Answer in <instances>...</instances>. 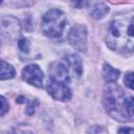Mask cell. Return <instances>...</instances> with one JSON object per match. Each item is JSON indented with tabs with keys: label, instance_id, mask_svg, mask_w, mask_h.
Here are the masks:
<instances>
[{
	"label": "cell",
	"instance_id": "obj_1",
	"mask_svg": "<svg viewBox=\"0 0 134 134\" xmlns=\"http://www.w3.org/2000/svg\"><path fill=\"white\" fill-rule=\"evenodd\" d=\"M133 14H122L117 16L108 28L106 42L109 48L121 53H132L133 51Z\"/></svg>",
	"mask_w": 134,
	"mask_h": 134
},
{
	"label": "cell",
	"instance_id": "obj_2",
	"mask_svg": "<svg viewBox=\"0 0 134 134\" xmlns=\"http://www.w3.org/2000/svg\"><path fill=\"white\" fill-rule=\"evenodd\" d=\"M104 106L107 113L118 121L133 119V97H127L124 90L114 83L104 89Z\"/></svg>",
	"mask_w": 134,
	"mask_h": 134
},
{
	"label": "cell",
	"instance_id": "obj_3",
	"mask_svg": "<svg viewBox=\"0 0 134 134\" xmlns=\"http://www.w3.org/2000/svg\"><path fill=\"white\" fill-rule=\"evenodd\" d=\"M65 14L60 9H50L42 18V30L49 38H60L66 26Z\"/></svg>",
	"mask_w": 134,
	"mask_h": 134
},
{
	"label": "cell",
	"instance_id": "obj_4",
	"mask_svg": "<svg viewBox=\"0 0 134 134\" xmlns=\"http://www.w3.org/2000/svg\"><path fill=\"white\" fill-rule=\"evenodd\" d=\"M47 92L57 100H69L71 98V89L67 86V83L49 77L46 85Z\"/></svg>",
	"mask_w": 134,
	"mask_h": 134
},
{
	"label": "cell",
	"instance_id": "obj_5",
	"mask_svg": "<svg viewBox=\"0 0 134 134\" xmlns=\"http://www.w3.org/2000/svg\"><path fill=\"white\" fill-rule=\"evenodd\" d=\"M68 40L71 46L79 51L87 50V28L84 25L77 24L73 26L69 32Z\"/></svg>",
	"mask_w": 134,
	"mask_h": 134
},
{
	"label": "cell",
	"instance_id": "obj_6",
	"mask_svg": "<svg viewBox=\"0 0 134 134\" xmlns=\"http://www.w3.org/2000/svg\"><path fill=\"white\" fill-rule=\"evenodd\" d=\"M49 77L68 83L70 81V69L66 59L54 62L49 67Z\"/></svg>",
	"mask_w": 134,
	"mask_h": 134
},
{
	"label": "cell",
	"instance_id": "obj_7",
	"mask_svg": "<svg viewBox=\"0 0 134 134\" xmlns=\"http://www.w3.org/2000/svg\"><path fill=\"white\" fill-rule=\"evenodd\" d=\"M22 79L35 87H42L43 72L37 64H29L22 70Z\"/></svg>",
	"mask_w": 134,
	"mask_h": 134
},
{
	"label": "cell",
	"instance_id": "obj_8",
	"mask_svg": "<svg viewBox=\"0 0 134 134\" xmlns=\"http://www.w3.org/2000/svg\"><path fill=\"white\" fill-rule=\"evenodd\" d=\"M0 28L2 31V35L12 39L17 37L20 34V24L19 21L13 17H8L0 23Z\"/></svg>",
	"mask_w": 134,
	"mask_h": 134
},
{
	"label": "cell",
	"instance_id": "obj_9",
	"mask_svg": "<svg viewBox=\"0 0 134 134\" xmlns=\"http://www.w3.org/2000/svg\"><path fill=\"white\" fill-rule=\"evenodd\" d=\"M67 62H68V65H69V69L70 71L74 74V76H81L82 74V61L80 59V57L75 53H72V54H69L67 58H66Z\"/></svg>",
	"mask_w": 134,
	"mask_h": 134
},
{
	"label": "cell",
	"instance_id": "obj_10",
	"mask_svg": "<svg viewBox=\"0 0 134 134\" xmlns=\"http://www.w3.org/2000/svg\"><path fill=\"white\" fill-rule=\"evenodd\" d=\"M103 74H104V79L106 80V82L114 83L119 77L120 72H119V70L113 68L111 65L106 63V64H104V67H103Z\"/></svg>",
	"mask_w": 134,
	"mask_h": 134
},
{
	"label": "cell",
	"instance_id": "obj_11",
	"mask_svg": "<svg viewBox=\"0 0 134 134\" xmlns=\"http://www.w3.org/2000/svg\"><path fill=\"white\" fill-rule=\"evenodd\" d=\"M16 74L14 67L7 62L0 60V80H8L13 79Z\"/></svg>",
	"mask_w": 134,
	"mask_h": 134
},
{
	"label": "cell",
	"instance_id": "obj_12",
	"mask_svg": "<svg viewBox=\"0 0 134 134\" xmlns=\"http://www.w3.org/2000/svg\"><path fill=\"white\" fill-rule=\"evenodd\" d=\"M108 12H109V7L106 4H104V3H96L92 7V9L90 12V15L94 19H102L104 16H106L108 14Z\"/></svg>",
	"mask_w": 134,
	"mask_h": 134
},
{
	"label": "cell",
	"instance_id": "obj_13",
	"mask_svg": "<svg viewBox=\"0 0 134 134\" xmlns=\"http://www.w3.org/2000/svg\"><path fill=\"white\" fill-rule=\"evenodd\" d=\"M8 108H9V106H8L7 100L3 96L0 95V116L4 115L8 111Z\"/></svg>",
	"mask_w": 134,
	"mask_h": 134
},
{
	"label": "cell",
	"instance_id": "obj_14",
	"mask_svg": "<svg viewBox=\"0 0 134 134\" xmlns=\"http://www.w3.org/2000/svg\"><path fill=\"white\" fill-rule=\"evenodd\" d=\"M19 48L22 52H28L29 51V42L27 39H21L19 40Z\"/></svg>",
	"mask_w": 134,
	"mask_h": 134
},
{
	"label": "cell",
	"instance_id": "obj_15",
	"mask_svg": "<svg viewBox=\"0 0 134 134\" xmlns=\"http://www.w3.org/2000/svg\"><path fill=\"white\" fill-rule=\"evenodd\" d=\"M89 0H71V3L76 8H83L88 5Z\"/></svg>",
	"mask_w": 134,
	"mask_h": 134
},
{
	"label": "cell",
	"instance_id": "obj_16",
	"mask_svg": "<svg viewBox=\"0 0 134 134\" xmlns=\"http://www.w3.org/2000/svg\"><path fill=\"white\" fill-rule=\"evenodd\" d=\"M125 84L130 89H133V72H128L125 76Z\"/></svg>",
	"mask_w": 134,
	"mask_h": 134
},
{
	"label": "cell",
	"instance_id": "obj_17",
	"mask_svg": "<svg viewBox=\"0 0 134 134\" xmlns=\"http://www.w3.org/2000/svg\"><path fill=\"white\" fill-rule=\"evenodd\" d=\"M118 132H129V133H133V129H128V128H122V129H119Z\"/></svg>",
	"mask_w": 134,
	"mask_h": 134
},
{
	"label": "cell",
	"instance_id": "obj_18",
	"mask_svg": "<svg viewBox=\"0 0 134 134\" xmlns=\"http://www.w3.org/2000/svg\"><path fill=\"white\" fill-rule=\"evenodd\" d=\"M1 2H2V0H0V3H1Z\"/></svg>",
	"mask_w": 134,
	"mask_h": 134
}]
</instances>
